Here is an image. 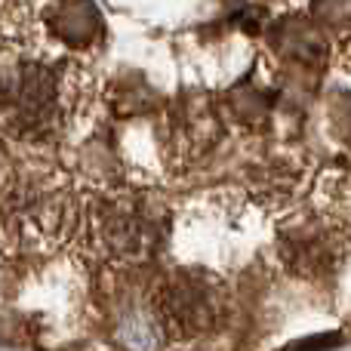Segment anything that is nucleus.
Masks as SVG:
<instances>
[{
    "label": "nucleus",
    "instance_id": "nucleus-2",
    "mask_svg": "<svg viewBox=\"0 0 351 351\" xmlns=\"http://www.w3.org/2000/svg\"><path fill=\"white\" fill-rule=\"evenodd\" d=\"M167 206L158 194L136 188H108L86 216L96 250L117 268H142L160 256L167 241Z\"/></svg>",
    "mask_w": 351,
    "mask_h": 351
},
{
    "label": "nucleus",
    "instance_id": "nucleus-6",
    "mask_svg": "<svg viewBox=\"0 0 351 351\" xmlns=\"http://www.w3.org/2000/svg\"><path fill=\"white\" fill-rule=\"evenodd\" d=\"M96 12L90 10V3H84V0H77V3H68L65 10H62V19H59V34H65L68 40L74 43H84L86 37L93 34V28H96Z\"/></svg>",
    "mask_w": 351,
    "mask_h": 351
},
{
    "label": "nucleus",
    "instance_id": "nucleus-5",
    "mask_svg": "<svg viewBox=\"0 0 351 351\" xmlns=\"http://www.w3.org/2000/svg\"><path fill=\"white\" fill-rule=\"evenodd\" d=\"M278 253H280V262L293 274L317 280L324 274H330V268L339 262L342 237L324 219H315V216L290 219V222L280 225Z\"/></svg>",
    "mask_w": 351,
    "mask_h": 351
},
{
    "label": "nucleus",
    "instance_id": "nucleus-7",
    "mask_svg": "<svg viewBox=\"0 0 351 351\" xmlns=\"http://www.w3.org/2000/svg\"><path fill=\"white\" fill-rule=\"evenodd\" d=\"M336 342H339V336L327 333V336H315V339H302V342H296V346H290L287 351H327L330 346H336Z\"/></svg>",
    "mask_w": 351,
    "mask_h": 351
},
{
    "label": "nucleus",
    "instance_id": "nucleus-1",
    "mask_svg": "<svg viewBox=\"0 0 351 351\" xmlns=\"http://www.w3.org/2000/svg\"><path fill=\"white\" fill-rule=\"evenodd\" d=\"M80 225V204L59 173L19 176L0 197V243L16 256H47Z\"/></svg>",
    "mask_w": 351,
    "mask_h": 351
},
{
    "label": "nucleus",
    "instance_id": "nucleus-3",
    "mask_svg": "<svg viewBox=\"0 0 351 351\" xmlns=\"http://www.w3.org/2000/svg\"><path fill=\"white\" fill-rule=\"evenodd\" d=\"M152 308L160 333L176 339H204L231 315V293L213 271L173 268L152 287Z\"/></svg>",
    "mask_w": 351,
    "mask_h": 351
},
{
    "label": "nucleus",
    "instance_id": "nucleus-4",
    "mask_svg": "<svg viewBox=\"0 0 351 351\" xmlns=\"http://www.w3.org/2000/svg\"><path fill=\"white\" fill-rule=\"evenodd\" d=\"M59 71L40 62H22L6 77H0V127L22 142L49 139L62 127Z\"/></svg>",
    "mask_w": 351,
    "mask_h": 351
}]
</instances>
